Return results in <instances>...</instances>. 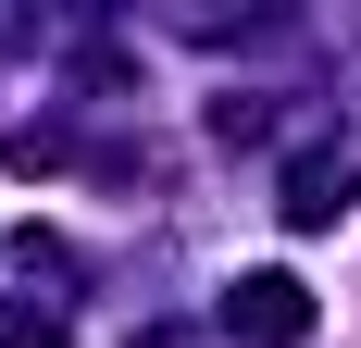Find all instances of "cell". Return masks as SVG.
Listing matches in <instances>:
<instances>
[{
    "label": "cell",
    "mask_w": 361,
    "mask_h": 348,
    "mask_svg": "<svg viewBox=\"0 0 361 348\" xmlns=\"http://www.w3.org/2000/svg\"><path fill=\"white\" fill-rule=\"evenodd\" d=\"M224 323H237L250 348H299V336H312V299H299L287 274H250L237 299H224Z\"/></svg>",
    "instance_id": "6da1fadb"
},
{
    "label": "cell",
    "mask_w": 361,
    "mask_h": 348,
    "mask_svg": "<svg viewBox=\"0 0 361 348\" xmlns=\"http://www.w3.org/2000/svg\"><path fill=\"white\" fill-rule=\"evenodd\" d=\"M349 187H361L349 162H299V174H287V224H336V211H349Z\"/></svg>",
    "instance_id": "7a4b0ae2"
},
{
    "label": "cell",
    "mask_w": 361,
    "mask_h": 348,
    "mask_svg": "<svg viewBox=\"0 0 361 348\" xmlns=\"http://www.w3.org/2000/svg\"><path fill=\"white\" fill-rule=\"evenodd\" d=\"M0 348H63V323L50 311H0Z\"/></svg>",
    "instance_id": "3957f363"
}]
</instances>
